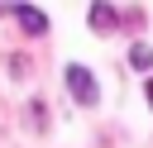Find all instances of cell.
Wrapping results in <instances>:
<instances>
[{"mask_svg":"<svg viewBox=\"0 0 153 148\" xmlns=\"http://www.w3.org/2000/svg\"><path fill=\"white\" fill-rule=\"evenodd\" d=\"M67 91H72V100H76V105H86V110L100 100V86H96V76H91V67H81V62H72V67H67Z\"/></svg>","mask_w":153,"mask_h":148,"instance_id":"1","label":"cell"},{"mask_svg":"<svg viewBox=\"0 0 153 148\" xmlns=\"http://www.w3.org/2000/svg\"><path fill=\"white\" fill-rule=\"evenodd\" d=\"M143 95H148V105H153V81H148V86H143Z\"/></svg>","mask_w":153,"mask_h":148,"instance_id":"5","label":"cell"},{"mask_svg":"<svg viewBox=\"0 0 153 148\" xmlns=\"http://www.w3.org/2000/svg\"><path fill=\"white\" fill-rule=\"evenodd\" d=\"M10 14L19 19V29H24V33H33V38H43V33H48V14H43V10H33V5H10Z\"/></svg>","mask_w":153,"mask_h":148,"instance_id":"2","label":"cell"},{"mask_svg":"<svg viewBox=\"0 0 153 148\" xmlns=\"http://www.w3.org/2000/svg\"><path fill=\"white\" fill-rule=\"evenodd\" d=\"M129 62H134L139 72H143V67H153V48H148V43H134V48H129Z\"/></svg>","mask_w":153,"mask_h":148,"instance_id":"4","label":"cell"},{"mask_svg":"<svg viewBox=\"0 0 153 148\" xmlns=\"http://www.w3.org/2000/svg\"><path fill=\"white\" fill-rule=\"evenodd\" d=\"M110 24H120V14H115V5H105V0H96V5H91V29H96V33H105Z\"/></svg>","mask_w":153,"mask_h":148,"instance_id":"3","label":"cell"}]
</instances>
